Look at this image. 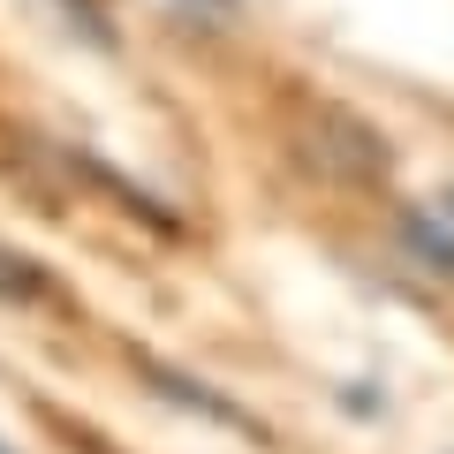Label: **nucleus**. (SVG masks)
<instances>
[{"label": "nucleus", "mask_w": 454, "mask_h": 454, "mask_svg": "<svg viewBox=\"0 0 454 454\" xmlns=\"http://www.w3.org/2000/svg\"><path fill=\"white\" fill-rule=\"evenodd\" d=\"M0 295H8V303H38V295H53V273H38L16 250H0Z\"/></svg>", "instance_id": "1"}, {"label": "nucleus", "mask_w": 454, "mask_h": 454, "mask_svg": "<svg viewBox=\"0 0 454 454\" xmlns=\"http://www.w3.org/2000/svg\"><path fill=\"white\" fill-rule=\"evenodd\" d=\"M0 454H8V447H0Z\"/></svg>", "instance_id": "2"}]
</instances>
